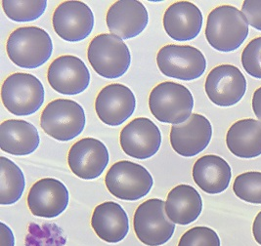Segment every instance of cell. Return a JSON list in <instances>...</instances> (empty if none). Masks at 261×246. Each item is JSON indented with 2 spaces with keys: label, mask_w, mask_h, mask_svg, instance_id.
<instances>
[{
  "label": "cell",
  "mask_w": 261,
  "mask_h": 246,
  "mask_svg": "<svg viewBox=\"0 0 261 246\" xmlns=\"http://www.w3.org/2000/svg\"><path fill=\"white\" fill-rule=\"evenodd\" d=\"M249 35V23L243 12L232 5L214 8L207 16L205 38L219 52H233Z\"/></svg>",
  "instance_id": "obj_1"
},
{
  "label": "cell",
  "mask_w": 261,
  "mask_h": 246,
  "mask_svg": "<svg viewBox=\"0 0 261 246\" xmlns=\"http://www.w3.org/2000/svg\"><path fill=\"white\" fill-rule=\"evenodd\" d=\"M7 55L17 67L37 69L44 65L53 52V42L47 32L37 26H22L9 35Z\"/></svg>",
  "instance_id": "obj_2"
},
{
  "label": "cell",
  "mask_w": 261,
  "mask_h": 246,
  "mask_svg": "<svg viewBox=\"0 0 261 246\" xmlns=\"http://www.w3.org/2000/svg\"><path fill=\"white\" fill-rule=\"evenodd\" d=\"M149 107L159 121L178 125L193 115L194 98L190 90L180 83L162 82L151 91Z\"/></svg>",
  "instance_id": "obj_3"
},
{
  "label": "cell",
  "mask_w": 261,
  "mask_h": 246,
  "mask_svg": "<svg viewBox=\"0 0 261 246\" xmlns=\"http://www.w3.org/2000/svg\"><path fill=\"white\" fill-rule=\"evenodd\" d=\"M45 91L41 81L31 73L9 75L1 87V100L12 115L27 117L36 114L44 103Z\"/></svg>",
  "instance_id": "obj_4"
},
{
  "label": "cell",
  "mask_w": 261,
  "mask_h": 246,
  "mask_svg": "<svg viewBox=\"0 0 261 246\" xmlns=\"http://www.w3.org/2000/svg\"><path fill=\"white\" fill-rule=\"evenodd\" d=\"M87 58L97 74L109 79L124 75L131 64L128 46L118 36L109 34L97 35L91 40Z\"/></svg>",
  "instance_id": "obj_5"
},
{
  "label": "cell",
  "mask_w": 261,
  "mask_h": 246,
  "mask_svg": "<svg viewBox=\"0 0 261 246\" xmlns=\"http://www.w3.org/2000/svg\"><path fill=\"white\" fill-rule=\"evenodd\" d=\"M83 106L75 101L57 99L50 102L40 117V126L55 140L68 142L79 137L85 127Z\"/></svg>",
  "instance_id": "obj_6"
},
{
  "label": "cell",
  "mask_w": 261,
  "mask_h": 246,
  "mask_svg": "<svg viewBox=\"0 0 261 246\" xmlns=\"http://www.w3.org/2000/svg\"><path fill=\"white\" fill-rule=\"evenodd\" d=\"M105 184L110 194L117 199L134 201L143 199L151 192L154 180L142 165L121 160L111 166L105 177Z\"/></svg>",
  "instance_id": "obj_7"
},
{
  "label": "cell",
  "mask_w": 261,
  "mask_h": 246,
  "mask_svg": "<svg viewBox=\"0 0 261 246\" xmlns=\"http://www.w3.org/2000/svg\"><path fill=\"white\" fill-rule=\"evenodd\" d=\"M133 227L137 238L147 246L164 245L175 231V224L166 215L165 201L159 199H148L137 207Z\"/></svg>",
  "instance_id": "obj_8"
},
{
  "label": "cell",
  "mask_w": 261,
  "mask_h": 246,
  "mask_svg": "<svg viewBox=\"0 0 261 246\" xmlns=\"http://www.w3.org/2000/svg\"><path fill=\"white\" fill-rule=\"evenodd\" d=\"M156 64L167 77L184 81L200 78L206 69V60L202 51L190 45L169 44L161 48Z\"/></svg>",
  "instance_id": "obj_9"
},
{
  "label": "cell",
  "mask_w": 261,
  "mask_h": 246,
  "mask_svg": "<svg viewBox=\"0 0 261 246\" xmlns=\"http://www.w3.org/2000/svg\"><path fill=\"white\" fill-rule=\"evenodd\" d=\"M52 23L55 33L69 42H79L87 38L94 28V14L82 1L62 2L53 13Z\"/></svg>",
  "instance_id": "obj_10"
},
{
  "label": "cell",
  "mask_w": 261,
  "mask_h": 246,
  "mask_svg": "<svg viewBox=\"0 0 261 246\" xmlns=\"http://www.w3.org/2000/svg\"><path fill=\"white\" fill-rule=\"evenodd\" d=\"M204 89L214 105L232 106L244 98L247 91V79L237 67L220 65L207 74Z\"/></svg>",
  "instance_id": "obj_11"
},
{
  "label": "cell",
  "mask_w": 261,
  "mask_h": 246,
  "mask_svg": "<svg viewBox=\"0 0 261 246\" xmlns=\"http://www.w3.org/2000/svg\"><path fill=\"white\" fill-rule=\"evenodd\" d=\"M122 151L136 159H148L159 152L162 134L159 127L147 117L134 118L120 131Z\"/></svg>",
  "instance_id": "obj_12"
},
{
  "label": "cell",
  "mask_w": 261,
  "mask_h": 246,
  "mask_svg": "<svg viewBox=\"0 0 261 246\" xmlns=\"http://www.w3.org/2000/svg\"><path fill=\"white\" fill-rule=\"evenodd\" d=\"M49 85L60 94L77 95L84 92L90 83V72L82 59L64 55L55 59L47 71Z\"/></svg>",
  "instance_id": "obj_13"
},
{
  "label": "cell",
  "mask_w": 261,
  "mask_h": 246,
  "mask_svg": "<svg viewBox=\"0 0 261 246\" xmlns=\"http://www.w3.org/2000/svg\"><path fill=\"white\" fill-rule=\"evenodd\" d=\"M135 107V95L123 84H109L96 97V114L110 126L121 125L134 114Z\"/></svg>",
  "instance_id": "obj_14"
},
{
  "label": "cell",
  "mask_w": 261,
  "mask_h": 246,
  "mask_svg": "<svg viewBox=\"0 0 261 246\" xmlns=\"http://www.w3.org/2000/svg\"><path fill=\"white\" fill-rule=\"evenodd\" d=\"M213 137L211 121L200 114H193L190 118L170 130V144L174 152L184 157H193L203 152Z\"/></svg>",
  "instance_id": "obj_15"
},
{
  "label": "cell",
  "mask_w": 261,
  "mask_h": 246,
  "mask_svg": "<svg viewBox=\"0 0 261 246\" xmlns=\"http://www.w3.org/2000/svg\"><path fill=\"white\" fill-rule=\"evenodd\" d=\"M69 190L57 179L43 178L31 187L27 202L29 209L36 217L55 218L69 205Z\"/></svg>",
  "instance_id": "obj_16"
},
{
  "label": "cell",
  "mask_w": 261,
  "mask_h": 246,
  "mask_svg": "<svg viewBox=\"0 0 261 246\" xmlns=\"http://www.w3.org/2000/svg\"><path fill=\"white\" fill-rule=\"evenodd\" d=\"M110 160L107 147L94 138H83L71 146L68 163L71 172L83 180H93L102 175Z\"/></svg>",
  "instance_id": "obj_17"
},
{
  "label": "cell",
  "mask_w": 261,
  "mask_h": 246,
  "mask_svg": "<svg viewBox=\"0 0 261 246\" xmlns=\"http://www.w3.org/2000/svg\"><path fill=\"white\" fill-rule=\"evenodd\" d=\"M109 31L120 39H130L141 35L149 23V14L140 1L119 0L106 15Z\"/></svg>",
  "instance_id": "obj_18"
},
{
  "label": "cell",
  "mask_w": 261,
  "mask_h": 246,
  "mask_svg": "<svg viewBox=\"0 0 261 246\" xmlns=\"http://www.w3.org/2000/svg\"><path fill=\"white\" fill-rule=\"evenodd\" d=\"M202 21V12L197 5L189 1H178L165 12L164 28L173 40L189 41L200 35Z\"/></svg>",
  "instance_id": "obj_19"
},
{
  "label": "cell",
  "mask_w": 261,
  "mask_h": 246,
  "mask_svg": "<svg viewBox=\"0 0 261 246\" xmlns=\"http://www.w3.org/2000/svg\"><path fill=\"white\" fill-rule=\"evenodd\" d=\"M91 227L102 240L118 243L129 231V220L125 210L115 201H106L96 206L91 218Z\"/></svg>",
  "instance_id": "obj_20"
},
{
  "label": "cell",
  "mask_w": 261,
  "mask_h": 246,
  "mask_svg": "<svg viewBox=\"0 0 261 246\" xmlns=\"http://www.w3.org/2000/svg\"><path fill=\"white\" fill-rule=\"evenodd\" d=\"M192 174L195 183L202 190L210 195H217L229 187L232 170L221 156L207 154L195 162Z\"/></svg>",
  "instance_id": "obj_21"
},
{
  "label": "cell",
  "mask_w": 261,
  "mask_h": 246,
  "mask_svg": "<svg viewBox=\"0 0 261 246\" xmlns=\"http://www.w3.org/2000/svg\"><path fill=\"white\" fill-rule=\"evenodd\" d=\"M40 137L36 126L20 119H8L0 124V148L12 155H29L36 151Z\"/></svg>",
  "instance_id": "obj_22"
},
{
  "label": "cell",
  "mask_w": 261,
  "mask_h": 246,
  "mask_svg": "<svg viewBox=\"0 0 261 246\" xmlns=\"http://www.w3.org/2000/svg\"><path fill=\"white\" fill-rule=\"evenodd\" d=\"M202 211V197L190 185H178L168 193L166 213L171 222L182 226L189 225L199 218Z\"/></svg>",
  "instance_id": "obj_23"
},
{
  "label": "cell",
  "mask_w": 261,
  "mask_h": 246,
  "mask_svg": "<svg viewBox=\"0 0 261 246\" xmlns=\"http://www.w3.org/2000/svg\"><path fill=\"white\" fill-rule=\"evenodd\" d=\"M229 151L240 158H255L261 155V122L252 118L235 122L226 135Z\"/></svg>",
  "instance_id": "obj_24"
},
{
  "label": "cell",
  "mask_w": 261,
  "mask_h": 246,
  "mask_svg": "<svg viewBox=\"0 0 261 246\" xmlns=\"http://www.w3.org/2000/svg\"><path fill=\"white\" fill-rule=\"evenodd\" d=\"M25 187L21 168L7 157H0V204L12 205L22 198Z\"/></svg>",
  "instance_id": "obj_25"
},
{
  "label": "cell",
  "mask_w": 261,
  "mask_h": 246,
  "mask_svg": "<svg viewBox=\"0 0 261 246\" xmlns=\"http://www.w3.org/2000/svg\"><path fill=\"white\" fill-rule=\"evenodd\" d=\"M5 15L14 22L24 23L39 19L46 10V0H2Z\"/></svg>",
  "instance_id": "obj_26"
},
{
  "label": "cell",
  "mask_w": 261,
  "mask_h": 246,
  "mask_svg": "<svg viewBox=\"0 0 261 246\" xmlns=\"http://www.w3.org/2000/svg\"><path fill=\"white\" fill-rule=\"evenodd\" d=\"M233 190L239 199L246 202L261 204V172L249 171L237 176Z\"/></svg>",
  "instance_id": "obj_27"
},
{
  "label": "cell",
  "mask_w": 261,
  "mask_h": 246,
  "mask_svg": "<svg viewBox=\"0 0 261 246\" xmlns=\"http://www.w3.org/2000/svg\"><path fill=\"white\" fill-rule=\"evenodd\" d=\"M178 246H221L217 233L207 227L188 230L179 240Z\"/></svg>",
  "instance_id": "obj_28"
},
{
  "label": "cell",
  "mask_w": 261,
  "mask_h": 246,
  "mask_svg": "<svg viewBox=\"0 0 261 246\" xmlns=\"http://www.w3.org/2000/svg\"><path fill=\"white\" fill-rule=\"evenodd\" d=\"M242 65L250 76L261 79V36L252 39L245 47Z\"/></svg>",
  "instance_id": "obj_29"
},
{
  "label": "cell",
  "mask_w": 261,
  "mask_h": 246,
  "mask_svg": "<svg viewBox=\"0 0 261 246\" xmlns=\"http://www.w3.org/2000/svg\"><path fill=\"white\" fill-rule=\"evenodd\" d=\"M242 12L249 25L261 32V0H246L242 5Z\"/></svg>",
  "instance_id": "obj_30"
},
{
  "label": "cell",
  "mask_w": 261,
  "mask_h": 246,
  "mask_svg": "<svg viewBox=\"0 0 261 246\" xmlns=\"http://www.w3.org/2000/svg\"><path fill=\"white\" fill-rule=\"evenodd\" d=\"M0 244L1 246H15V237L11 229L4 223H0Z\"/></svg>",
  "instance_id": "obj_31"
},
{
  "label": "cell",
  "mask_w": 261,
  "mask_h": 246,
  "mask_svg": "<svg viewBox=\"0 0 261 246\" xmlns=\"http://www.w3.org/2000/svg\"><path fill=\"white\" fill-rule=\"evenodd\" d=\"M252 110L255 117L261 122V87L256 89L252 96Z\"/></svg>",
  "instance_id": "obj_32"
},
{
  "label": "cell",
  "mask_w": 261,
  "mask_h": 246,
  "mask_svg": "<svg viewBox=\"0 0 261 246\" xmlns=\"http://www.w3.org/2000/svg\"><path fill=\"white\" fill-rule=\"evenodd\" d=\"M252 234L255 241L261 245V211L254 218L252 224Z\"/></svg>",
  "instance_id": "obj_33"
}]
</instances>
